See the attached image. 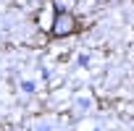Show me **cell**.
<instances>
[{
    "label": "cell",
    "instance_id": "6da1fadb",
    "mask_svg": "<svg viewBox=\"0 0 134 131\" xmlns=\"http://www.w3.org/2000/svg\"><path fill=\"white\" fill-rule=\"evenodd\" d=\"M74 32H76V19H74V13L58 11L55 19H53V34H55V37H69V34H74Z\"/></svg>",
    "mask_w": 134,
    "mask_h": 131
}]
</instances>
